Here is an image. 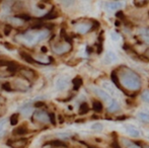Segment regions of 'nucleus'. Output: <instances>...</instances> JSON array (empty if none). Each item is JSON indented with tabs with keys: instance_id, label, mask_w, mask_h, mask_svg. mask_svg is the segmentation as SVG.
<instances>
[{
	"instance_id": "f257e3e1",
	"label": "nucleus",
	"mask_w": 149,
	"mask_h": 148,
	"mask_svg": "<svg viewBox=\"0 0 149 148\" xmlns=\"http://www.w3.org/2000/svg\"><path fill=\"white\" fill-rule=\"evenodd\" d=\"M117 74H118L122 88L124 87L125 89L130 91H138L141 88V78L132 69L126 67V66H121L117 70Z\"/></svg>"
},
{
	"instance_id": "f03ea898",
	"label": "nucleus",
	"mask_w": 149,
	"mask_h": 148,
	"mask_svg": "<svg viewBox=\"0 0 149 148\" xmlns=\"http://www.w3.org/2000/svg\"><path fill=\"white\" fill-rule=\"evenodd\" d=\"M49 30H41L39 32L36 31H29L26 32L24 34H22L20 38L24 40V42H26V44L30 45H35L42 41H45L48 37H49Z\"/></svg>"
},
{
	"instance_id": "7ed1b4c3",
	"label": "nucleus",
	"mask_w": 149,
	"mask_h": 148,
	"mask_svg": "<svg viewBox=\"0 0 149 148\" xmlns=\"http://www.w3.org/2000/svg\"><path fill=\"white\" fill-rule=\"evenodd\" d=\"M71 49H72V45L70 44V42L55 44V45L52 46V51H53L56 55H64V54L70 52Z\"/></svg>"
},
{
	"instance_id": "20e7f679",
	"label": "nucleus",
	"mask_w": 149,
	"mask_h": 148,
	"mask_svg": "<svg viewBox=\"0 0 149 148\" xmlns=\"http://www.w3.org/2000/svg\"><path fill=\"white\" fill-rule=\"evenodd\" d=\"M91 90L93 91L94 94L97 95V97H100V99H102V101H104V104L109 105V104L112 103L113 97H111L110 93L107 92V91L104 90V89L100 88V87H96V86H92V87H91Z\"/></svg>"
},
{
	"instance_id": "39448f33",
	"label": "nucleus",
	"mask_w": 149,
	"mask_h": 148,
	"mask_svg": "<svg viewBox=\"0 0 149 148\" xmlns=\"http://www.w3.org/2000/svg\"><path fill=\"white\" fill-rule=\"evenodd\" d=\"M33 119H35L37 122L42 123V124H48L50 123V116L47 112L43 111V110H38V111L33 112Z\"/></svg>"
},
{
	"instance_id": "423d86ee",
	"label": "nucleus",
	"mask_w": 149,
	"mask_h": 148,
	"mask_svg": "<svg viewBox=\"0 0 149 148\" xmlns=\"http://www.w3.org/2000/svg\"><path fill=\"white\" fill-rule=\"evenodd\" d=\"M74 28H75V32L78 33L80 35H84V34H87L88 32L93 28L92 26V24L91 22H78L74 26Z\"/></svg>"
},
{
	"instance_id": "0eeeda50",
	"label": "nucleus",
	"mask_w": 149,
	"mask_h": 148,
	"mask_svg": "<svg viewBox=\"0 0 149 148\" xmlns=\"http://www.w3.org/2000/svg\"><path fill=\"white\" fill-rule=\"evenodd\" d=\"M29 141L26 138H17V139H10L6 142V144L11 148H24L28 145Z\"/></svg>"
},
{
	"instance_id": "6e6552de",
	"label": "nucleus",
	"mask_w": 149,
	"mask_h": 148,
	"mask_svg": "<svg viewBox=\"0 0 149 148\" xmlns=\"http://www.w3.org/2000/svg\"><path fill=\"white\" fill-rule=\"evenodd\" d=\"M17 72L22 75L24 79H26V80L33 81V80H36V78H37V73H36L33 70L29 69V68L20 67Z\"/></svg>"
},
{
	"instance_id": "1a4fd4ad",
	"label": "nucleus",
	"mask_w": 149,
	"mask_h": 148,
	"mask_svg": "<svg viewBox=\"0 0 149 148\" xmlns=\"http://www.w3.org/2000/svg\"><path fill=\"white\" fill-rule=\"evenodd\" d=\"M125 131L127 132V134L129 135V136L132 137V138H139L140 137V131L132 124L125 125Z\"/></svg>"
},
{
	"instance_id": "9d476101",
	"label": "nucleus",
	"mask_w": 149,
	"mask_h": 148,
	"mask_svg": "<svg viewBox=\"0 0 149 148\" xmlns=\"http://www.w3.org/2000/svg\"><path fill=\"white\" fill-rule=\"evenodd\" d=\"M28 133H29V128L26 124L20 125L19 127H17V128H15L12 131V134H13L14 136H24V135L28 134Z\"/></svg>"
},
{
	"instance_id": "9b49d317",
	"label": "nucleus",
	"mask_w": 149,
	"mask_h": 148,
	"mask_svg": "<svg viewBox=\"0 0 149 148\" xmlns=\"http://www.w3.org/2000/svg\"><path fill=\"white\" fill-rule=\"evenodd\" d=\"M69 86V80L65 77H60L56 81V87H57L58 90H65L67 89V87Z\"/></svg>"
},
{
	"instance_id": "f8f14e48",
	"label": "nucleus",
	"mask_w": 149,
	"mask_h": 148,
	"mask_svg": "<svg viewBox=\"0 0 149 148\" xmlns=\"http://www.w3.org/2000/svg\"><path fill=\"white\" fill-rule=\"evenodd\" d=\"M117 55L112 51H109L107 52V54L104 55V64H113L114 62L117 61Z\"/></svg>"
},
{
	"instance_id": "ddd939ff",
	"label": "nucleus",
	"mask_w": 149,
	"mask_h": 148,
	"mask_svg": "<svg viewBox=\"0 0 149 148\" xmlns=\"http://www.w3.org/2000/svg\"><path fill=\"white\" fill-rule=\"evenodd\" d=\"M104 7L108 11H114V10H117V9H120V8L123 7V3L122 2H107L104 4Z\"/></svg>"
},
{
	"instance_id": "4468645a",
	"label": "nucleus",
	"mask_w": 149,
	"mask_h": 148,
	"mask_svg": "<svg viewBox=\"0 0 149 148\" xmlns=\"http://www.w3.org/2000/svg\"><path fill=\"white\" fill-rule=\"evenodd\" d=\"M58 16H59V12L56 10V8H52V10H50L48 13H46L41 19L42 20H51V19L57 18Z\"/></svg>"
},
{
	"instance_id": "2eb2a0df",
	"label": "nucleus",
	"mask_w": 149,
	"mask_h": 148,
	"mask_svg": "<svg viewBox=\"0 0 149 148\" xmlns=\"http://www.w3.org/2000/svg\"><path fill=\"white\" fill-rule=\"evenodd\" d=\"M8 125H9L8 119H2V120H0V138L4 137V135L6 134Z\"/></svg>"
},
{
	"instance_id": "dca6fc26",
	"label": "nucleus",
	"mask_w": 149,
	"mask_h": 148,
	"mask_svg": "<svg viewBox=\"0 0 149 148\" xmlns=\"http://www.w3.org/2000/svg\"><path fill=\"white\" fill-rule=\"evenodd\" d=\"M19 55H20V57H22L26 62H28V63H30V64H38V62L36 61L35 58H33V56L30 55L29 53H26V51H20L19 52Z\"/></svg>"
},
{
	"instance_id": "f3484780",
	"label": "nucleus",
	"mask_w": 149,
	"mask_h": 148,
	"mask_svg": "<svg viewBox=\"0 0 149 148\" xmlns=\"http://www.w3.org/2000/svg\"><path fill=\"white\" fill-rule=\"evenodd\" d=\"M121 142H122V147L123 148H141L139 145L135 144V143L132 142L131 140H129V139H127V138H122Z\"/></svg>"
},
{
	"instance_id": "a211bd4d",
	"label": "nucleus",
	"mask_w": 149,
	"mask_h": 148,
	"mask_svg": "<svg viewBox=\"0 0 149 148\" xmlns=\"http://www.w3.org/2000/svg\"><path fill=\"white\" fill-rule=\"evenodd\" d=\"M14 3V0H2L1 2V7L3 9V12H8L12 8V5Z\"/></svg>"
},
{
	"instance_id": "6ab92c4d",
	"label": "nucleus",
	"mask_w": 149,
	"mask_h": 148,
	"mask_svg": "<svg viewBox=\"0 0 149 148\" xmlns=\"http://www.w3.org/2000/svg\"><path fill=\"white\" fill-rule=\"evenodd\" d=\"M8 22H9L10 26H22L24 24V22L22 19H20L19 17H8Z\"/></svg>"
},
{
	"instance_id": "aec40b11",
	"label": "nucleus",
	"mask_w": 149,
	"mask_h": 148,
	"mask_svg": "<svg viewBox=\"0 0 149 148\" xmlns=\"http://www.w3.org/2000/svg\"><path fill=\"white\" fill-rule=\"evenodd\" d=\"M119 109H120V104L116 101V99H113L112 103L108 105V112L109 113H115V112L118 111Z\"/></svg>"
},
{
	"instance_id": "412c9836",
	"label": "nucleus",
	"mask_w": 149,
	"mask_h": 148,
	"mask_svg": "<svg viewBox=\"0 0 149 148\" xmlns=\"http://www.w3.org/2000/svg\"><path fill=\"white\" fill-rule=\"evenodd\" d=\"M92 109L95 113H102V110H104V105H102V101L94 99V101H92Z\"/></svg>"
},
{
	"instance_id": "4be33fe9",
	"label": "nucleus",
	"mask_w": 149,
	"mask_h": 148,
	"mask_svg": "<svg viewBox=\"0 0 149 148\" xmlns=\"http://www.w3.org/2000/svg\"><path fill=\"white\" fill-rule=\"evenodd\" d=\"M72 84H73V89H74V90H78V89L80 88V87L82 86V84H83L82 78H81V77H79V76H76L72 80Z\"/></svg>"
},
{
	"instance_id": "5701e85b",
	"label": "nucleus",
	"mask_w": 149,
	"mask_h": 148,
	"mask_svg": "<svg viewBox=\"0 0 149 148\" xmlns=\"http://www.w3.org/2000/svg\"><path fill=\"white\" fill-rule=\"evenodd\" d=\"M89 111H90V107H89L88 104L85 103V101H83V103L80 104V106H79V109H78L79 115H85V114H87Z\"/></svg>"
},
{
	"instance_id": "b1692460",
	"label": "nucleus",
	"mask_w": 149,
	"mask_h": 148,
	"mask_svg": "<svg viewBox=\"0 0 149 148\" xmlns=\"http://www.w3.org/2000/svg\"><path fill=\"white\" fill-rule=\"evenodd\" d=\"M137 118L143 123H149V113L145 111H141L137 114Z\"/></svg>"
},
{
	"instance_id": "393cba45",
	"label": "nucleus",
	"mask_w": 149,
	"mask_h": 148,
	"mask_svg": "<svg viewBox=\"0 0 149 148\" xmlns=\"http://www.w3.org/2000/svg\"><path fill=\"white\" fill-rule=\"evenodd\" d=\"M49 145H51V146H53L55 148H64L67 146V145L65 144V142H63V141H61V140H51L49 142Z\"/></svg>"
},
{
	"instance_id": "a878e982",
	"label": "nucleus",
	"mask_w": 149,
	"mask_h": 148,
	"mask_svg": "<svg viewBox=\"0 0 149 148\" xmlns=\"http://www.w3.org/2000/svg\"><path fill=\"white\" fill-rule=\"evenodd\" d=\"M18 119H19V114H18V113H14V114H12L11 116H10V118L8 119V121H9V124L12 125V126H15V125H17Z\"/></svg>"
},
{
	"instance_id": "bb28decb",
	"label": "nucleus",
	"mask_w": 149,
	"mask_h": 148,
	"mask_svg": "<svg viewBox=\"0 0 149 148\" xmlns=\"http://www.w3.org/2000/svg\"><path fill=\"white\" fill-rule=\"evenodd\" d=\"M111 79H112L113 83H115L117 86H119L121 89H123V88H122V86H121V84H120L119 77H118V74H117V70H114V71L112 72V74H111Z\"/></svg>"
},
{
	"instance_id": "cd10ccee",
	"label": "nucleus",
	"mask_w": 149,
	"mask_h": 148,
	"mask_svg": "<svg viewBox=\"0 0 149 148\" xmlns=\"http://www.w3.org/2000/svg\"><path fill=\"white\" fill-rule=\"evenodd\" d=\"M91 130L95 131V132H102V131L104 130V125L100 122H96L91 125Z\"/></svg>"
},
{
	"instance_id": "c85d7f7f",
	"label": "nucleus",
	"mask_w": 149,
	"mask_h": 148,
	"mask_svg": "<svg viewBox=\"0 0 149 148\" xmlns=\"http://www.w3.org/2000/svg\"><path fill=\"white\" fill-rule=\"evenodd\" d=\"M141 99H142V101H143L149 104V90H145V91H143V92H142Z\"/></svg>"
},
{
	"instance_id": "c756f323",
	"label": "nucleus",
	"mask_w": 149,
	"mask_h": 148,
	"mask_svg": "<svg viewBox=\"0 0 149 148\" xmlns=\"http://www.w3.org/2000/svg\"><path fill=\"white\" fill-rule=\"evenodd\" d=\"M17 17H19L20 19H22L24 22H29V20H31V16L29 15V14H26V13H18Z\"/></svg>"
},
{
	"instance_id": "7c9ffc66",
	"label": "nucleus",
	"mask_w": 149,
	"mask_h": 148,
	"mask_svg": "<svg viewBox=\"0 0 149 148\" xmlns=\"http://www.w3.org/2000/svg\"><path fill=\"white\" fill-rule=\"evenodd\" d=\"M31 112H33V108H31V106H24V107L22 109V113L24 115H29Z\"/></svg>"
},
{
	"instance_id": "2f4dec72",
	"label": "nucleus",
	"mask_w": 149,
	"mask_h": 148,
	"mask_svg": "<svg viewBox=\"0 0 149 148\" xmlns=\"http://www.w3.org/2000/svg\"><path fill=\"white\" fill-rule=\"evenodd\" d=\"M111 148H123V147H122V145L119 143L118 139L115 138L114 140H113V142L111 143Z\"/></svg>"
},
{
	"instance_id": "473e14b6",
	"label": "nucleus",
	"mask_w": 149,
	"mask_h": 148,
	"mask_svg": "<svg viewBox=\"0 0 149 148\" xmlns=\"http://www.w3.org/2000/svg\"><path fill=\"white\" fill-rule=\"evenodd\" d=\"M2 88L5 89V90H7V91H11V90H13V88H12L11 84H10L9 82H4L3 84H2Z\"/></svg>"
},
{
	"instance_id": "72a5a7b5",
	"label": "nucleus",
	"mask_w": 149,
	"mask_h": 148,
	"mask_svg": "<svg viewBox=\"0 0 149 148\" xmlns=\"http://www.w3.org/2000/svg\"><path fill=\"white\" fill-rule=\"evenodd\" d=\"M11 30H12V26L10 24H7V26H4V35L5 36H9V34L11 33Z\"/></svg>"
},
{
	"instance_id": "f704fd0d",
	"label": "nucleus",
	"mask_w": 149,
	"mask_h": 148,
	"mask_svg": "<svg viewBox=\"0 0 149 148\" xmlns=\"http://www.w3.org/2000/svg\"><path fill=\"white\" fill-rule=\"evenodd\" d=\"M60 1L64 6H70V5H72V4H73L74 0H60Z\"/></svg>"
},
{
	"instance_id": "c9c22d12",
	"label": "nucleus",
	"mask_w": 149,
	"mask_h": 148,
	"mask_svg": "<svg viewBox=\"0 0 149 148\" xmlns=\"http://www.w3.org/2000/svg\"><path fill=\"white\" fill-rule=\"evenodd\" d=\"M139 33L141 34V36L149 37V28H141V30L139 31Z\"/></svg>"
},
{
	"instance_id": "e433bc0d",
	"label": "nucleus",
	"mask_w": 149,
	"mask_h": 148,
	"mask_svg": "<svg viewBox=\"0 0 149 148\" xmlns=\"http://www.w3.org/2000/svg\"><path fill=\"white\" fill-rule=\"evenodd\" d=\"M111 37H112V39L114 40V41H119V39H120V36L119 35H117V33H115V32L112 33Z\"/></svg>"
},
{
	"instance_id": "4c0bfd02",
	"label": "nucleus",
	"mask_w": 149,
	"mask_h": 148,
	"mask_svg": "<svg viewBox=\"0 0 149 148\" xmlns=\"http://www.w3.org/2000/svg\"><path fill=\"white\" fill-rule=\"evenodd\" d=\"M124 119H127V116H122V117H118V121H124Z\"/></svg>"
},
{
	"instance_id": "58836bf2",
	"label": "nucleus",
	"mask_w": 149,
	"mask_h": 148,
	"mask_svg": "<svg viewBox=\"0 0 149 148\" xmlns=\"http://www.w3.org/2000/svg\"><path fill=\"white\" fill-rule=\"evenodd\" d=\"M41 51L43 52V53H46V52H47V48H46V47H42L41 48Z\"/></svg>"
},
{
	"instance_id": "ea45409f",
	"label": "nucleus",
	"mask_w": 149,
	"mask_h": 148,
	"mask_svg": "<svg viewBox=\"0 0 149 148\" xmlns=\"http://www.w3.org/2000/svg\"><path fill=\"white\" fill-rule=\"evenodd\" d=\"M148 0H136V2H146Z\"/></svg>"
},
{
	"instance_id": "a19ab883",
	"label": "nucleus",
	"mask_w": 149,
	"mask_h": 148,
	"mask_svg": "<svg viewBox=\"0 0 149 148\" xmlns=\"http://www.w3.org/2000/svg\"><path fill=\"white\" fill-rule=\"evenodd\" d=\"M141 148H149V145H142Z\"/></svg>"
}]
</instances>
